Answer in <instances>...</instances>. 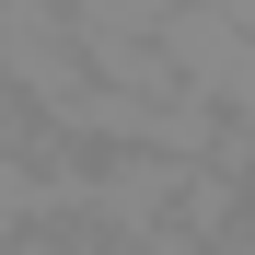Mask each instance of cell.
I'll return each mask as SVG.
<instances>
[{"instance_id":"obj_1","label":"cell","mask_w":255,"mask_h":255,"mask_svg":"<svg viewBox=\"0 0 255 255\" xmlns=\"http://www.w3.org/2000/svg\"><path fill=\"white\" fill-rule=\"evenodd\" d=\"M0 93H35V116H58L81 93V23L58 0H0Z\"/></svg>"}]
</instances>
